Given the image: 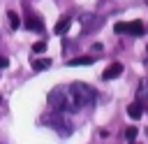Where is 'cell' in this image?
I'll return each instance as SVG.
<instances>
[{"label": "cell", "instance_id": "6da1fadb", "mask_svg": "<svg viewBox=\"0 0 148 144\" xmlns=\"http://www.w3.org/2000/svg\"><path fill=\"white\" fill-rule=\"evenodd\" d=\"M49 105H51L56 111H60V114H74V111L81 109L67 86H56V88L49 93Z\"/></svg>", "mask_w": 148, "mask_h": 144}, {"label": "cell", "instance_id": "7a4b0ae2", "mask_svg": "<svg viewBox=\"0 0 148 144\" xmlns=\"http://www.w3.org/2000/svg\"><path fill=\"white\" fill-rule=\"evenodd\" d=\"M67 88H69V93L74 95V100H76V105H79V107L90 105V102H92V98H95L92 86H88V84H83V81H74V84H69Z\"/></svg>", "mask_w": 148, "mask_h": 144}, {"label": "cell", "instance_id": "3957f363", "mask_svg": "<svg viewBox=\"0 0 148 144\" xmlns=\"http://www.w3.org/2000/svg\"><path fill=\"white\" fill-rule=\"evenodd\" d=\"M44 118H46L44 123H46V125H51V128H56V130H58V132H60L62 137L72 132V121H69V118H67L65 114L56 111V116H44Z\"/></svg>", "mask_w": 148, "mask_h": 144}, {"label": "cell", "instance_id": "277c9868", "mask_svg": "<svg viewBox=\"0 0 148 144\" xmlns=\"http://www.w3.org/2000/svg\"><path fill=\"white\" fill-rule=\"evenodd\" d=\"M25 28H30V30H42L44 23H42L39 16H35L32 12H28V14H25Z\"/></svg>", "mask_w": 148, "mask_h": 144}, {"label": "cell", "instance_id": "5b68a950", "mask_svg": "<svg viewBox=\"0 0 148 144\" xmlns=\"http://www.w3.org/2000/svg\"><path fill=\"white\" fill-rule=\"evenodd\" d=\"M120 74H123V65H120V63H111V65L102 72L104 79H116V77H120Z\"/></svg>", "mask_w": 148, "mask_h": 144}, {"label": "cell", "instance_id": "8992f818", "mask_svg": "<svg viewBox=\"0 0 148 144\" xmlns=\"http://www.w3.org/2000/svg\"><path fill=\"white\" fill-rule=\"evenodd\" d=\"M127 114H130L132 118H141V114H143V102H141V100H134V102L127 107Z\"/></svg>", "mask_w": 148, "mask_h": 144}, {"label": "cell", "instance_id": "52a82bcc", "mask_svg": "<svg viewBox=\"0 0 148 144\" xmlns=\"http://www.w3.org/2000/svg\"><path fill=\"white\" fill-rule=\"evenodd\" d=\"M69 23H72V19L69 16H62L58 23H56V28H53V33L56 35H62V33H67V28H69Z\"/></svg>", "mask_w": 148, "mask_h": 144}, {"label": "cell", "instance_id": "ba28073f", "mask_svg": "<svg viewBox=\"0 0 148 144\" xmlns=\"http://www.w3.org/2000/svg\"><path fill=\"white\" fill-rule=\"evenodd\" d=\"M127 33H130V35H143V23H141V21L127 23Z\"/></svg>", "mask_w": 148, "mask_h": 144}, {"label": "cell", "instance_id": "9c48e42d", "mask_svg": "<svg viewBox=\"0 0 148 144\" xmlns=\"http://www.w3.org/2000/svg\"><path fill=\"white\" fill-rule=\"evenodd\" d=\"M46 67H51V60L49 58H39V60H32V70H46Z\"/></svg>", "mask_w": 148, "mask_h": 144}, {"label": "cell", "instance_id": "30bf717a", "mask_svg": "<svg viewBox=\"0 0 148 144\" xmlns=\"http://www.w3.org/2000/svg\"><path fill=\"white\" fill-rule=\"evenodd\" d=\"M7 19H9V23H12V28H14V30L21 26V19H18V14H16L14 9H9V12H7Z\"/></svg>", "mask_w": 148, "mask_h": 144}, {"label": "cell", "instance_id": "8fae6325", "mask_svg": "<svg viewBox=\"0 0 148 144\" xmlns=\"http://www.w3.org/2000/svg\"><path fill=\"white\" fill-rule=\"evenodd\" d=\"M90 63H92V58H88V56H81V58H72L67 65H69V67H74V65H90Z\"/></svg>", "mask_w": 148, "mask_h": 144}, {"label": "cell", "instance_id": "7c38bea8", "mask_svg": "<svg viewBox=\"0 0 148 144\" xmlns=\"http://www.w3.org/2000/svg\"><path fill=\"white\" fill-rule=\"evenodd\" d=\"M136 132H139V130H136L134 125H130V128L125 130V139H127V142L132 144V142H134V137H136Z\"/></svg>", "mask_w": 148, "mask_h": 144}, {"label": "cell", "instance_id": "4fadbf2b", "mask_svg": "<svg viewBox=\"0 0 148 144\" xmlns=\"http://www.w3.org/2000/svg\"><path fill=\"white\" fill-rule=\"evenodd\" d=\"M146 91H148V81H146V79H141V84H139V91H136V95H139V98H143V95H146Z\"/></svg>", "mask_w": 148, "mask_h": 144}, {"label": "cell", "instance_id": "5bb4252c", "mask_svg": "<svg viewBox=\"0 0 148 144\" xmlns=\"http://www.w3.org/2000/svg\"><path fill=\"white\" fill-rule=\"evenodd\" d=\"M44 49H46V42H35V44H32V51H35V53H42Z\"/></svg>", "mask_w": 148, "mask_h": 144}, {"label": "cell", "instance_id": "9a60e30c", "mask_svg": "<svg viewBox=\"0 0 148 144\" xmlns=\"http://www.w3.org/2000/svg\"><path fill=\"white\" fill-rule=\"evenodd\" d=\"M113 30H116L118 35H120V33H127V23H116V26H113Z\"/></svg>", "mask_w": 148, "mask_h": 144}, {"label": "cell", "instance_id": "2e32d148", "mask_svg": "<svg viewBox=\"0 0 148 144\" xmlns=\"http://www.w3.org/2000/svg\"><path fill=\"white\" fill-rule=\"evenodd\" d=\"M7 65H9V60H7V58H5V56H0V70H5V67H7Z\"/></svg>", "mask_w": 148, "mask_h": 144}, {"label": "cell", "instance_id": "e0dca14e", "mask_svg": "<svg viewBox=\"0 0 148 144\" xmlns=\"http://www.w3.org/2000/svg\"><path fill=\"white\" fill-rule=\"evenodd\" d=\"M132 144H136V142H132Z\"/></svg>", "mask_w": 148, "mask_h": 144}]
</instances>
